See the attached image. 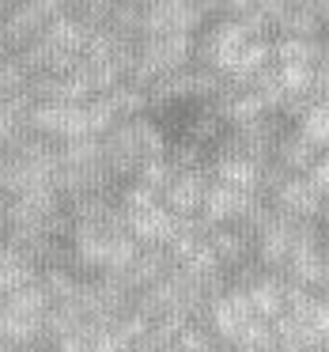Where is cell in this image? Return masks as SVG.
Instances as JSON below:
<instances>
[{
  "mask_svg": "<svg viewBox=\"0 0 329 352\" xmlns=\"http://www.w3.org/2000/svg\"><path fill=\"white\" fill-rule=\"evenodd\" d=\"M303 178H306V182H310L314 190L321 193V197H329V152H321L318 160L310 163V170H306Z\"/></svg>",
  "mask_w": 329,
  "mask_h": 352,
  "instance_id": "cell-24",
  "label": "cell"
},
{
  "mask_svg": "<svg viewBox=\"0 0 329 352\" xmlns=\"http://www.w3.org/2000/svg\"><path fill=\"white\" fill-rule=\"evenodd\" d=\"M170 175H174V167H170L167 160H152V163H144V167L137 170V178H133V182L148 186L152 193H163V186L170 182Z\"/></svg>",
  "mask_w": 329,
  "mask_h": 352,
  "instance_id": "cell-23",
  "label": "cell"
},
{
  "mask_svg": "<svg viewBox=\"0 0 329 352\" xmlns=\"http://www.w3.org/2000/svg\"><path fill=\"white\" fill-rule=\"evenodd\" d=\"M231 349H246V352H280V344H276V333H273V322L253 318L250 329H246V333L238 337Z\"/></svg>",
  "mask_w": 329,
  "mask_h": 352,
  "instance_id": "cell-22",
  "label": "cell"
},
{
  "mask_svg": "<svg viewBox=\"0 0 329 352\" xmlns=\"http://www.w3.org/2000/svg\"><path fill=\"white\" fill-rule=\"evenodd\" d=\"M250 205H253L250 193L231 190V186H223V182H208V193H205V201H201L197 216L208 223V228H235Z\"/></svg>",
  "mask_w": 329,
  "mask_h": 352,
  "instance_id": "cell-8",
  "label": "cell"
},
{
  "mask_svg": "<svg viewBox=\"0 0 329 352\" xmlns=\"http://www.w3.org/2000/svg\"><path fill=\"white\" fill-rule=\"evenodd\" d=\"M250 322H253V311H250V299H246L242 288L220 292V296L208 303V311H205V326L212 329L216 341L227 344V349L246 333V329H250Z\"/></svg>",
  "mask_w": 329,
  "mask_h": 352,
  "instance_id": "cell-4",
  "label": "cell"
},
{
  "mask_svg": "<svg viewBox=\"0 0 329 352\" xmlns=\"http://www.w3.org/2000/svg\"><path fill=\"white\" fill-rule=\"evenodd\" d=\"M0 352H12V344H4V341H0Z\"/></svg>",
  "mask_w": 329,
  "mask_h": 352,
  "instance_id": "cell-26",
  "label": "cell"
},
{
  "mask_svg": "<svg viewBox=\"0 0 329 352\" xmlns=\"http://www.w3.org/2000/svg\"><path fill=\"white\" fill-rule=\"evenodd\" d=\"M49 314V299L42 292V284H31L23 292L0 299V341L12 349L23 344H42V322Z\"/></svg>",
  "mask_w": 329,
  "mask_h": 352,
  "instance_id": "cell-2",
  "label": "cell"
},
{
  "mask_svg": "<svg viewBox=\"0 0 329 352\" xmlns=\"http://www.w3.org/2000/svg\"><path fill=\"white\" fill-rule=\"evenodd\" d=\"M246 299H250V311L253 318L261 322H276L288 307V280L280 273H261L258 280L246 288Z\"/></svg>",
  "mask_w": 329,
  "mask_h": 352,
  "instance_id": "cell-14",
  "label": "cell"
},
{
  "mask_svg": "<svg viewBox=\"0 0 329 352\" xmlns=\"http://www.w3.org/2000/svg\"><path fill=\"white\" fill-rule=\"evenodd\" d=\"M170 269H174V265H170V258H167V250H163V246H140V254L133 258V265L125 269L117 280H122L125 288L133 292V296H140L144 288L159 284L163 276L170 273Z\"/></svg>",
  "mask_w": 329,
  "mask_h": 352,
  "instance_id": "cell-13",
  "label": "cell"
},
{
  "mask_svg": "<svg viewBox=\"0 0 329 352\" xmlns=\"http://www.w3.org/2000/svg\"><path fill=\"white\" fill-rule=\"evenodd\" d=\"M99 144H102V163H106L110 178L125 186V182L137 178V170L144 167V163L167 160L170 140H167V133H163V125L155 122L152 114H144V118H133V122H122L114 133H106Z\"/></svg>",
  "mask_w": 329,
  "mask_h": 352,
  "instance_id": "cell-1",
  "label": "cell"
},
{
  "mask_svg": "<svg viewBox=\"0 0 329 352\" xmlns=\"http://www.w3.org/2000/svg\"><path fill=\"white\" fill-rule=\"evenodd\" d=\"M321 212H329V197H326V205H321Z\"/></svg>",
  "mask_w": 329,
  "mask_h": 352,
  "instance_id": "cell-27",
  "label": "cell"
},
{
  "mask_svg": "<svg viewBox=\"0 0 329 352\" xmlns=\"http://www.w3.org/2000/svg\"><path fill=\"white\" fill-rule=\"evenodd\" d=\"M208 178L231 186V190L250 193V197H258L261 163L246 160V155H235V152H212V160H208Z\"/></svg>",
  "mask_w": 329,
  "mask_h": 352,
  "instance_id": "cell-9",
  "label": "cell"
},
{
  "mask_svg": "<svg viewBox=\"0 0 329 352\" xmlns=\"http://www.w3.org/2000/svg\"><path fill=\"white\" fill-rule=\"evenodd\" d=\"M38 273H42V265L23 250V246L0 243V299L38 284Z\"/></svg>",
  "mask_w": 329,
  "mask_h": 352,
  "instance_id": "cell-12",
  "label": "cell"
},
{
  "mask_svg": "<svg viewBox=\"0 0 329 352\" xmlns=\"http://www.w3.org/2000/svg\"><path fill=\"white\" fill-rule=\"evenodd\" d=\"M31 80V69L19 57H0V99H27Z\"/></svg>",
  "mask_w": 329,
  "mask_h": 352,
  "instance_id": "cell-19",
  "label": "cell"
},
{
  "mask_svg": "<svg viewBox=\"0 0 329 352\" xmlns=\"http://www.w3.org/2000/svg\"><path fill=\"white\" fill-rule=\"evenodd\" d=\"M318 155L321 152H314V148L306 144L295 129H288L280 140H276V148H273V163L284 170V175H291V178L306 175V170H310V163L318 160Z\"/></svg>",
  "mask_w": 329,
  "mask_h": 352,
  "instance_id": "cell-15",
  "label": "cell"
},
{
  "mask_svg": "<svg viewBox=\"0 0 329 352\" xmlns=\"http://www.w3.org/2000/svg\"><path fill=\"white\" fill-rule=\"evenodd\" d=\"M27 129L34 137L49 140L54 148L72 144V140H84L87 137V122H84V107L76 102H54V107H34L31 110V122Z\"/></svg>",
  "mask_w": 329,
  "mask_h": 352,
  "instance_id": "cell-3",
  "label": "cell"
},
{
  "mask_svg": "<svg viewBox=\"0 0 329 352\" xmlns=\"http://www.w3.org/2000/svg\"><path fill=\"white\" fill-rule=\"evenodd\" d=\"M321 265H326V284H329V235H326V243H321Z\"/></svg>",
  "mask_w": 329,
  "mask_h": 352,
  "instance_id": "cell-25",
  "label": "cell"
},
{
  "mask_svg": "<svg viewBox=\"0 0 329 352\" xmlns=\"http://www.w3.org/2000/svg\"><path fill=\"white\" fill-rule=\"evenodd\" d=\"M273 61L276 65H318L321 61V38H273Z\"/></svg>",
  "mask_w": 329,
  "mask_h": 352,
  "instance_id": "cell-17",
  "label": "cell"
},
{
  "mask_svg": "<svg viewBox=\"0 0 329 352\" xmlns=\"http://www.w3.org/2000/svg\"><path fill=\"white\" fill-rule=\"evenodd\" d=\"M31 110H34L31 95H27V99H0V155L12 152V148L31 133L27 129Z\"/></svg>",
  "mask_w": 329,
  "mask_h": 352,
  "instance_id": "cell-16",
  "label": "cell"
},
{
  "mask_svg": "<svg viewBox=\"0 0 329 352\" xmlns=\"http://www.w3.org/2000/svg\"><path fill=\"white\" fill-rule=\"evenodd\" d=\"M269 205H273V212L288 216V220H321L326 197L299 175V178H284V182L276 186V193L269 197Z\"/></svg>",
  "mask_w": 329,
  "mask_h": 352,
  "instance_id": "cell-6",
  "label": "cell"
},
{
  "mask_svg": "<svg viewBox=\"0 0 329 352\" xmlns=\"http://www.w3.org/2000/svg\"><path fill=\"white\" fill-rule=\"evenodd\" d=\"M291 129H295L299 137L314 148V152H329V107H326V102H314V107L306 110Z\"/></svg>",
  "mask_w": 329,
  "mask_h": 352,
  "instance_id": "cell-18",
  "label": "cell"
},
{
  "mask_svg": "<svg viewBox=\"0 0 329 352\" xmlns=\"http://www.w3.org/2000/svg\"><path fill=\"white\" fill-rule=\"evenodd\" d=\"M174 228H178V220L163 205L140 208V212H125V231H129V239L137 246H167Z\"/></svg>",
  "mask_w": 329,
  "mask_h": 352,
  "instance_id": "cell-11",
  "label": "cell"
},
{
  "mask_svg": "<svg viewBox=\"0 0 329 352\" xmlns=\"http://www.w3.org/2000/svg\"><path fill=\"white\" fill-rule=\"evenodd\" d=\"M208 170H174L170 175V182L163 186L159 193V205L167 208L174 220H190V216L201 212V201H205L208 193Z\"/></svg>",
  "mask_w": 329,
  "mask_h": 352,
  "instance_id": "cell-5",
  "label": "cell"
},
{
  "mask_svg": "<svg viewBox=\"0 0 329 352\" xmlns=\"http://www.w3.org/2000/svg\"><path fill=\"white\" fill-rule=\"evenodd\" d=\"M216 349H220V341L205 322H190L174 337V352H216Z\"/></svg>",
  "mask_w": 329,
  "mask_h": 352,
  "instance_id": "cell-21",
  "label": "cell"
},
{
  "mask_svg": "<svg viewBox=\"0 0 329 352\" xmlns=\"http://www.w3.org/2000/svg\"><path fill=\"white\" fill-rule=\"evenodd\" d=\"M208 250H212L216 265L231 276L235 269L253 261V239L242 228H208Z\"/></svg>",
  "mask_w": 329,
  "mask_h": 352,
  "instance_id": "cell-10",
  "label": "cell"
},
{
  "mask_svg": "<svg viewBox=\"0 0 329 352\" xmlns=\"http://www.w3.org/2000/svg\"><path fill=\"white\" fill-rule=\"evenodd\" d=\"M84 122H87V137L102 140L106 133H114L117 125H122V118H117L114 102H110L106 95H99V99L84 102Z\"/></svg>",
  "mask_w": 329,
  "mask_h": 352,
  "instance_id": "cell-20",
  "label": "cell"
},
{
  "mask_svg": "<svg viewBox=\"0 0 329 352\" xmlns=\"http://www.w3.org/2000/svg\"><path fill=\"white\" fill-rule=\"evenodd\" d=\"M291 223L295 220L273 212V220H269L265 228L258 231V239H253V261H258L265 273H284V265H288V258H291Z\"/></svg>",
  "mask_w": 329,
  "mask_h": 352,
  "instance_id": "cell-7",
  "label": "cell"
}]
</instances>
